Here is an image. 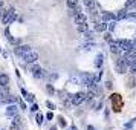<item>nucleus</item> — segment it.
<instances>
[{
    "mask_svg": "<svg viewBox=\"0 0 136 130\" xmlns=\"http://www.w3.org/2000/svg\"><path fill=\"white\" fill-rule=\"evenodd\" d=\"M110 52H112V54H119V52H121L119 46L116 45L115 41H112V43H110Z\"/></svg>",
    "mask_w": 136,
    "mask_h": 130,
    "instance_id": "obj_21",
    "label": "nucleus"
},
{
    "mask_svg": "<svg viewBox=\"0 0 136 130\" xmlns=\"http://www.w3.org/2000/svg\"><path fill=\"white\" fill-rule=\"evenodd\" d=\"M133 45H136V38H134V40H133Z\"/></svg>",
    "mask_w": 136,
    "mask_h": 130,
    "instance_id": "obj_37",
    "label": "nucleus"
},
{
    "mask_svg": "<svg viewBox=\"0 0 136 130\" xmlns=\"http://www.w3.org/2000/svg\"><path fill=\"white\" fill-rule=\"evenodd\" d=\"M127 17V11L124 9V11H119L118 12V15H116V18H118V20H122V18H125Z\"/></svg>",
    "mask_w": 136,
    "mask_h": 130,
    "instance_id": "obj_24",
    "label": "nucleus"
},
{
    "mask_svg": "<svg viewBox=\"0 0 136 130\" xmlns=\"http://www.w3.org/2000/svg\"><path fill=\"white\" fill-rule=\"evenodd\" d=\"M48 92H49V94H54V92H55V90H54V87H52L51 84H48Z\"/></svg>",
    "mask_w": 136,
    "mask_h": 130,
    "instance_id": "obj_28",
    "label": "nucleus"
},
{
    "mask_svg": "<svg viewBox=\"0 0 136 130\" xmlns=\"http://www.w3.org/2000/svg\"><path fill=\"white\" fill-rule=\"evenodd\" d=\"M115 43L118 45V46H119V49H121V51H124V52L130 51V49H131V48L134 46V45H133L131 41H128V40H116Z\"/></svg>",
    "mask_w": 136,
    "mask_h": 130,
    "instance_id": "obj_6",
    "label": "nucleus"
},
{
    "mask_svg": "<svg viewBox=\"0 0 136 130\" xmlns=\"http://www.w3.org/2000/svg\"><path fill=\"white\" fill-rule=\"evenodd\" d=\"M66 3L69 8H75V6H78V0H66Z\"/></svg>",
    "mask_w": 136,
    "mask_h": 130,
    "instance_id": "obj_23",
    "label": "nucleus"
},
{
    "mask_svg": "<svg viewBox=\"0 0 136 130\" xmlns=\"http://www.w3.org/2000/svg\"><path fill=\"white\" fill-rule=\"evenodd\" d=\"M60 125H61V127H64V125H66V121H64V118H60Z\"/></svg>",
    "mask_w": 136,
    "mask_h": 130,
    "instance_id": "obj_30",
    "label": "nucleus"
},
{
    "mask_svg": "<svg viewBox=\"0 0 136 130\" xmlns=\"http://www.w3.org/2000/svg\"><path fill=\"white\" fill-rule=\"evenodd\" d=\"M84 22H87V17H86L84 14H81V12H80V14H76V15H75V23H76V25L84 23Z\"/></svg>",
    "mask_w": 136,
    "mask_h": 130,
    "instance_id": "obj_14",
    "label": "nucleus"
},
{
    "mask_svg": "<svg viewBox=\"0 0 136 130\" xmlns=\"http://www.w3.org/2000/svg\"><path fill=\"white\" fill-rule=\"evenodd\" d=\"M0 103H17V97H11L9 90L6 89V86L3 89H0Z\"/></svg>",
    "mask_w": 136,
    "mask_h": 130,
    "instance_id": "obj_1",
    "label": "nucleus"
},
{
    "mask_svg": "<svg viewBox=\"0 0 136 130\" xmlns=\"http://www.w3.org/2000/svg\"><path fill=\"white\" fill-rule=\"evenodd\" d=\"M116 15H113L112 12H103V22H110V20H115Z\"/></svg>",
    "mask_w": 136,
    "mask_h": 130,
    "instance_id": "obj_15",
    "label": "nucleus"
},
{
    "mask_svg": "<svg viewBox=\"0 0 136 130\" xmlns=\"http://www.w3.org/2000/svg\"><path fill=\"white\" fill-rule=\"evenodd\" d=\"M46 118H48V119H52V118H54V113H52V112H49V113L46 115Z\"/></svg>",
    "mask_w": 136,
    "mask_h": 130,
    "instance_id": "obj_33",
    "label": "nucleus"
},
{
    "mask_svg": "<svg viewBox=\"0 0 136 130\" xmlns=\"http://www.w3.org/2000/svg\"><path fill=\"white\" fill-rule=\"evenodd\" d=\"M112 103H116V106H113V110L115 112H119L121 110V106H122V100L118 94H113L112 95Z\"/></svg>",
    "mask_w": 136,
    "mask_h": 130,
    "instance_id": "obj_7",
    "label": "nucleus"
},
{
    "mask_svg": "<svg viewBox=\"0 0 136 130\" xmlns=\"http://www.w3.org/2000/svg\"><path fill=\"white\" fill-rule=\"evenodd\" d=\"M69 130H78V128H76V127H75V125H72V127H70V128H69Z\"/></svg>",
    "mask_w": 136,
    "mask_h": 130,
    "instance_id": "obj_35",
    "label": "nucleus"
},
{
    "mask_svg": "<svg viewBox=\"0 0 136 130\" xmlns=\"http://www.w3.org/2000/svg\"><path fill=\"white\" fill-rule=\"evenodd\" d=\"M83 2H84L86 8L90 11L92 17H93V18H96V8H95V0H83Z\"/></svg>",
    "mask_w": 136,
    "mask_h": 130,
    "instance_id": "obj_8",
    "label": "nucleus"
},
{
    "mask_svg": "<svg viewBox=\"0 0 136 130\" xmlns=\"http://www.w3.org/2000/svg\"><path fill=\"white\" fill-rule=\"evenodd\" d=\"M103 61H104L103 54H98V55H96V58H95V67H101L103 66Z\"/></svg>",
    "mask_w": 136,
    "mask_h": 130,
    "instance_id": "obj_16",
    "label": "nucleus"
},
{
    "mask_svg": "<svg viewBox=\"0 0 136 130\" xmlns=\"http://www.w3.org/2000/svg\"><path fill=\"white\" fill-rule=\"evenodd\" d=\"M76 29H78L80 32H86V31L89 29V23H87V22H84V23H80V25H76Z\"/></svg>",
    "mask_w": 136,
    "mask_h": 130,
    "instance_id": "obj_22",
    "label": "nucleus"
},
{
    "mask_svg": "<svg viewBox=\"0 0 136 130\" xmlns=\"http://www.w3.org/2000/svg\"><path fill=\"white\" fill-rule=\"evenodd\" d=\"M22 94H23V97H25V100H26L28 103H34V95H32V94H28L25 89H22Z\"/></svg>",
    "mask_w": 136,
    "mask_h": 130,
    "instance_id": "obj_19",
    "label": "nucleus"
},
{
    "mask_svg": "<svg viewBox=\"0 0 136 130\" xmlns=\"http://www.w3.org/2000/svg\"><path fill=\"white\" fill-rule=\"evenodd\" d=\"M20 107H22V109H26V106H25V103H23V101H20Z\"/></svg>",
    "mask_w": 136,
    "mask_h": 130,
    "instance_id": "obj_34",
    "label": "nucleus"
},
{
    "mask_svg": "<svg viewBox=\"0 0 136 130\" xmlns=\"http://www.w3.org/2000/svg\"><path fill=\"white\" fill-rule=\"evenodd\" d=\"M17 110H18L17 106H15V104H11V106L6 109V115H8V116H14V115H17Z\"/></svg>",
    "mask_w": 136,
    "mask_h": 130,
    "instance_id": "obj_13",
    "label": "nucleus"
},
{
    "mask_svg": "<svg viewBox=\"0 0 136 130\" xmlns=\"http://www.w3.org/2000/svg\"><path fill=\"white\" fill-rule=\"evenodd\" d=\"M84 100H86V94H84V92H78V94H75V95L70 97V103H72L73 106L81 104Z\"/></svg>",
    "mask_w": 136,
    "mask_h": 130,
    "instance_id": "obj_5",
    "label": "nucleus"
},
{
    "mask_svg": "<svg viewBox=\"0 0 136 130\" xmlns=\"http://www.w3.org/2000/svg\"><path fill=\"white\" fill-rule=\"evenodd\" d=\"M84 37H86L87 40H93V32L92 31H86L84 32Z\"/></svg>",
    "mask_w": 136,
    "mask_h": 130,
    "instance_id": "obj_25",
    "label": "nucleus"
},
{
    "mask_svg": "<svg viewBox=\"0 0 136 130\" xmlns=\"http://www.w3.org/2000/svg\"><path fill=\"white\" fill-rule=\"evenodd\" d=\"M0 18H2V23H3V25H8V23H11V22L15 20V11H14L12 8H9V9L5 11V14L0 17Z\"/></svg>",
    "mask_w": 136,
    "mask_h": 130,
    "instance_id": "obj_3",
    "label": "nucleus"
},
{
    "mask_svg": "<svg viewBox=\"0 0 136 130\" xmlns=\"http://www.w3.org/2000/svg\"><path fill=\"white\" fill-rule=\"evenodd\" d=\"M106 29H107L106 22H96V23H95V31H96V32H104Z\"/></svg>",
    "mask_w": 136,
    "mask_h": 130,
    "instance_id": "obj_12",
    "label": "nucleus"
},
{
    "mask_svg": "<svg viewBox=\"0 0 136 130\" xmlns=\"http://www.w3.org/2000/svg\"><path fill=\"white\" fill-rule=\"evenodd\" d=\"M46 106H48V107H49L51 110H52V109H55V106H54V104H52L51 101H48V103H46Z\"/></svg>",
    "mask_w": 136,
    "mask_h": 130,
    "instance_id": "obj_29",
    "label": "nucleus"
},
{
    "mask_svg": "<svg viewBox=\"0 0 136 130\" xmlns=\"http://www.w3.org/2000/svg\"><path fill=\"white\" fill-rule=\"evenodd\" d=\"M31 110H32V112H37V110H38V106H37V104H32V109H31Z\"/></svg>",
    "mask_w": 136,
    "mask_h": 130,
    "instance_id": "obj_31",
    "label": "nucleus"
},
{
    "mask_svg": "<svg viewBox=\"0 0 136 130\" xmlns=\"http://www.w3.org/2000/svg\"><path fill=\"white\" fill-rule=\"evenodd\" d=\"M29 51H31V46H29V45H23V46H20V48L15 49V54L18 55V57H23V55H25L26 52H29Z\"/></svg>",
    "mask_w": 136,
    "mask_h": 130,
    "instance_id": "obj_11",
    "label": "nucleus"
},
{
    "mask_svg": "<svg viewBox=\"0 0 136 130\" xmlns=\"http://www.w3.org/2000/svg\"><path fill=\"white\" fill-rule=\"evenodd\" d=\"M32 73H34L35 78H43V77H46L44 70H43L40 66H34V67H32Z\"/></svg>",
    "mask_w": 136,
    "mask_h": 130,
    "instance_id": "obj_9",
    "label": "nucleus"
},
{
    "mask_svg": "<svg viewBox=\"0 0 136 130\" xmlns=\"http://www.w3.org/2000/svg\"><path fill=\"white\" fill-rule=\"evenodd\" d=\"M8 83H9V77H8V75H2V73H0V86L5 87V86H8Z\"/></svg>",
    "mask_w": 136,
    "mask_h": 130,
    "instance_id": "obj_20",
    "label": "nucleus"
},
{
    "mask_svg": "<svg viewBox=\"0 0 136 130\" xmlns=\"http://www.w3.org/2000/svg\"><path fill=\"white\" fill-rule=\"evenodd\" d=\"M0 130H3V128H0Z\"/></svg>",
    "mask_w": 136,
    "mask_h": 130,
    "instance_id": "obj_39",
    "label": "nucleus"
},
{
    "mask_svg": "<svg viewBox=\"0 0 136 130\" xmlns=\"http://www.w3.org/2000/svg\"><path fill=\"white\" fill-rule=\"evenodd\" d=\"M125 57H127V58H136V45H134L130 51L125 52Z\"/></svg>",
    "mask_w": 136,
    "mask_h": 130,
    "instance_id": "obj_17",
    "label": "nucleus"
},
{
    "mask_svg": "<svg viewBox=\"0 0 136 130\" xmlns=\"http://www.w3.org/2000/svg\"><path fill=\"white\" fill-rule=\"evenodd\" d=\"M22 125V118L18 116V115H14V119L11 122V128L9 130H18V127Z\"/></svg>",
    "mask_w": 136,
    "mask_h": 130,
    "instance_id": "obj_10",
    "label": "nucleus"
},
{
    "mask_svg": "<svg viewBox=\"0 0 136 130\" xmlns=\"http://www.w3.org/2000/svg\"><path fill=\"white\" fill-rule=\"evenodd\" d=\"M115 69L118 73H125L128 70V64H127L125 58H116L115 60Z\"/></svg>",
    "mask_w": 136,
    "mask_h": 130,
    "instance_id": "obj_2",
    "label": "nucleus"
},
{
    "mask_svg": "<svg viewBox=\"0 0 136 130\" xmlns=\"http://www.w3.org/2000/svg\"><path fill=\"white\" fill-rule=\"evenodd\" d=\"M83 48H84L86 51H92V49L95 48V45H93V43H86V45H84Z\"/></svg>",
    "mask_w": 136,
    "mask_h": 130,
    "instance_id": "obj_26",
    "label": "nucleus"
},
{
    "mask_svg": "<svg viewBox=\"0 0 136 130\" xmlns=\"http://www.w3.org/2000/svg\"><path fill=\"white\" fill-rule=\"evenodd\" d=\"M127 86H128L130 89L136 87V75H131V77H128V80H127Z\"/></svg>",
    "mask_w": 136,
    "mask_h": 130,
    "instance_id": "obj_18",
    "label": "nucleus"
},
{
    "mask_svg": "<svg viewBox=\"0 0 136 130\" xmlns=\"http://www.w3.org/2000/svg\"><path fill=\"white\" fill-rule=\"evenodd\" d=\"M0 51H2V48H0Z\"/></svg>",
    "mask_w": 136,
    "mask_h": 130,
    "instance_id": "obj_38",
    "label": "nucleus"
},
{
    "mask_svg": "<svg viewBox=\"0 0 136 130\" xmlns=\"http://www.w3.org/2000/svg\"><path fill=\"white\" fill-rule=\"evenodd\" d=\"M115 26H116V25H115V23H113V22H112V23H110V25H109V29H110V31H113V29H115Z\"/></svg>",
    "mask_w": 136,
    "mask_h": 130,
    "instance_id": "obj_32",
    "label": "nucleus"
},
{
    "mask_svg": "<svg viewBox=\"0 0 136 130\" xmlns=\"http://www.w3.org/2000/svg\"><path fill=\"white\" fill-rule=\"evenodd\" d=\"M51 130H57V127H51Z\"/></svg>",
    "mask_w": 136,
    "mask_h": 130,
    "instance_id": "obj_36",
    "label": "nucleus"
},
{
    "mask_svg": "<svg viewBox=\"0 0 136 130\" xmlns=\"http://www.w3.org/2000/svg\"><path fill=\"white\" fill-rule=\"evenodd\" d=\"M37 124H38V125H41V124H43V115H41V113H38V115H37Z\"/></svg>",
    "mask_w": 136,
    "mask_h": 130,
    "instance_id": "obj_27",
    "label": "nucleus"
},
{
    "mask_svg": "<svg viewBox=\"0 0 136 130\" xmlns=\"http://www.w3.org/2000/svg\"><path fill=\"white\" fill-rule=\"evenodd\" d=\"M22 60L26 63V64H29V63H35L37 60H38V54L37 52H34L32 49L29 51V52H26L23 57H22Z\"/></svg>",
    "mask_w": 136,
    "mask_h": 130,
    "instance_id": "obj_4",
    "label": "nucleus"
}]
</instances>
